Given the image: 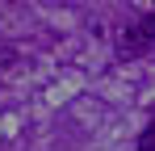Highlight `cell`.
Listing matches in <instances>:
<instances>
[{"label":"cell","instance_id":"1","mask_svg":"<svg viewBox=\"0 0 155 151\" xmlns=\"http://www.w3.org/2000/svg\"><path fill=\"white\" fill-rule=\"evenodd\" d=\"M138 147H143V151H155V126H151V130H143V139H138Z\"/></svg>","mask_w":155,"mask_h":151}]
</instances>
